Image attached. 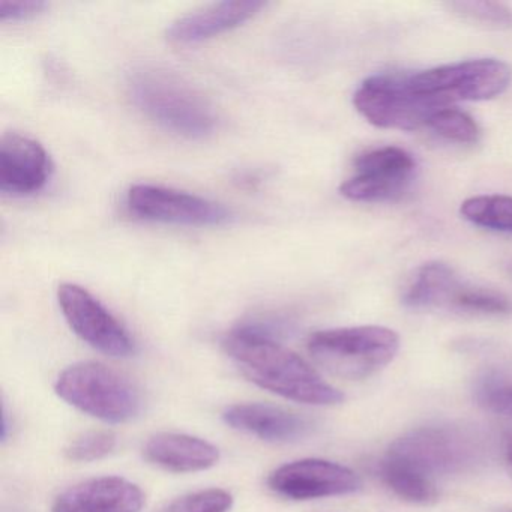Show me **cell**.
<instances>
[{
  "mask_svg": "<svg viewBox=\"0 0 512 512\" xmlns=\"http://www.w3.org/2000/svg\"><path fill=\"white\" fill-rule=\"evenodd\" d=\"M356 110L374 127L413 131L427 127L430 119L446 109L413 88L409 76H374L353 95Z\"/></svg>",
  "mask_w": 512,
  "mask_h": 512,
  "instance_id": "cell-6",
  "label": "cell"
},
{
  "mask_svg": "<svg viewBox=\"0 0 512 512\" xmlns=\"http://www.w3.org/2000/svg\"><path fill=\"white\" fill-rule=\"evenodd\" d=\"M49 154L31 137L8 133L0 140V191L8 196L37 193L49 181Z\"/></svg>",
  "mask_w": 512,
  "mask_h": 512,
  "instance_id": "cell-12",
  "label": "cell"
},
{
  "mask_svg": "<svg viewBox=\"0 0 512 512\" xmlns=\"http://www.w3.org/2000/svg\"><path fill=\"white\" fill-rule=\"evenodd\" d=\"M233 497L223 488L194 491L173 500L158 512H229Z\"/></svg>",
  "mask_w": 512,
  "mask_h": 512,
  "instance_id": "cell-23",
  "label": "cell"
},
{
  "mask_svg": "<svg viewBox=\"0 0 512 512\" xmlns=\"http://www.w3.org/2000/svg\"><path fill=\"white\" fill-rule=\"evenodd\" d=\"M379 476L392 493L407 502L427 505L439 497L436 481L391 455L386 454L380 461Z\"/></svg>",
  "mask_w": 512,
  "mask_h": 512,
  "instance_id": "cell-18",
  "label": "cell"
},
{
  "mask_svg": "<svg viewBox=\"0 0 512 512\" xmlns=\"http://www.w3.org/2000/svg\"><path fill=\"white\" fill-rule=\"evenodd\" d=\"M413 88L449 109L458 101H485L508 89L512 71L496 59H475L443 65L409 76Z\"/></svg>",
  "mask_w": 512,
  "mask_h": 512,
  "instance_id": "cell-7",
  "label": "cell"
},
{
  "mask_svg": "<svg viewBox=\"0 0 512 512\" xmlns=\"http://www.w3.org/2000/svg\"><path fill=\"white\" fill-rule=\"evenodd\" d=\"M143 505L139 485L121 476H100L62 491L52 512H140Z\"/></svg>",
  "mask_w": 512,
  "mask_h": 512,
  "instance_id": "cell-13",
  "label": "cell"
},
{
  "mask_svg": "<svg viewBox=\"0 0 512 512\" xmlns=\"http://www.w3.org/2000/svg\"><path fill=\"white\" fill-rule=\"evenodd\" d=\"M266 7L260 0H226L179 17L167 28L173 43L194 44L238 28Z\"/></svg>",
  "mask_w": 512,
  "mask_h": 512,
  "instance_id": "cell-15",
  "label": "cell"
},
{
  "mask_svg": "<svg viewBox=\"0 0 512 512\" xmlns=\"http://www.w3.org/2000/svg\"><path fill=\"white\" fill-rule=\"evenodd\" d=\"M46 2L41 0H0V20H25L46 10Z\"/></svg>",
  "mask_w": 512,
  "mask_h": 512,
  "instance_id": "cell-26",
  "label": "cell"
},
{
  "mask_svg": "<svg viewBox=\"0 0 512 512\" xmlns=\"http://www.w3.org/2000/svg\"><path fill=\"white\" fill-rule=\"evenodd\" d=\"M427 127L451 142L476 143L481 136V130L475 119L455 107L437 112L430 119Z\"/></svg>",
  "mask_w": 512,
  "mask_h": 512,
  "instance_id": "cell-21",
  "label": "cell"
},
{
  "mask_svg": "<svg viewBox=\"0 0 512 512\" xmlns=\"http://www.w3.org/2000/svg\"><path fill=\"white\" fill-rule=\"evenodd\" d=\"M116 434L109 430H92L77 436L65 448V457L74 463H92L115 451Z\"/></svg>",
  "mask_w": 512,
  "mask_h": 512,
  "instance_id": "cell-22",
  "label": "cell"
},
{
  "mask_svg": "<svg viewBox=\"0 0 512 512\" xmlns=\"http://www.w3.org/2000/svg\"><path fill=\"white\" fill-rule=\"evenodd\" d=\"M62 400L107 424H124L142 412V394L124 374L100 362H77L55 383Z\"/></svg>",
  "mask_w": 512,
  "mask_h": 512,
  "instance_id": "cell-4",
  "label": "cell"
},
{
  "mask_svg": "<svg viewBox=\"0 0 512 512\" xmlns=\"http://www.w3.org/2000/svg\"><path fill=\"white\" fill-rule=\"evenodd\" d=\"M460 283L454 269L445 263H427L416 271L404 290L403 302L415 310H446Z\"/></svg>",
  "mask_w": 512,
  "mask_h": 512,
  "instance_id": "cell-17",
  "label": "cell"
},
{
  "mask_svg": "<svg viewBox=\"0 0 512 512\" xmlns=\"http://www.w3.org/2000/svg\"><path fill=\"white\" fill-rule=\"evenodd\" d=\"M308 352L328 373L359 380L385 368L400 350L397 332L385 326H352L314 332Z\"/></svg>",
  "mask_w": 512,
  "mask_h": 512,
  "instance_id": "cell-5",
  "label": "cell"
},
{
  "mask_svg": "<svg viewBox=\"0 0 512 512\" xmlns=\"http://www.w3.org/2000/svg\"><path fill=\"white\" fill-rule=\"evenodd\" d=\"M268 487L289 500H314L346 496L361 490L358 473L343 464L304 458L277 467L268 476Z\"/></svg>",
  "mask_w": 512,
  "mask_h": 512,
  "instance_id": "cell-11",
  "label": "cell"
},
{
  "mask_svg": "<svg viewBox=\"0 0 512 512\" xmlns=\"http://www.w3.org/2000/svg\"><path fill=\"white\" fill-rule=\"evenodd\" d=\"M58 302L74 334L98 352L112 358H128L136 353L130 332L88 290L77 284H61Z\"/></svg>",
  "mask_w": 512,
  "mask_h": 512,
  "instance_id": "cell-8",
  "label": "cell"
},
{
  "mask_svg": "<svg viewBox=\"0 0 512 512\" xmlns=\"http://www.w3.org/2000/svg\"><path fill=\"white\" fill-rule=\"evenodd\" d=\"M448 311L473 316H509L512 299L496 290L461 283L449 302Z\"/></svg>",
  "mask_w": 512,
  "mask_h": 512,
  "instance_id": "cell-19",
  "label": "cell"
},
{
  "mask_svg": "<svg viewBox=\"0 0 512 512\" xmlns=\"http://www.w3.org/2000/svg\"><path fill=\"white\" fill-rule=\"evenodd\" d=\"M506 512H512V511H506Z\"/></svg>",
  "mask_w": 512,
  "mask_h": 512,
  "instance_id": "cell-28",
  "label": "cell"
},
{
  "mask_svg": "<svg viewBox=\"0 0 512 512\" xmlns=\"http://www.w3.org/2000/svg\"><path fill=\"white\" fill-rule=\"evenodd\" d=\"M460 212L476 226L512 232V197L500 194L470 197L461 203Z\"/></svg>",
  "mask_w": 512,
  "mask_h": 512,
  "instance_id": "cell-20",
  "label": "cell"
},
{
  "mask_svg": "<svg viewBox=\"0 0 512 512\" xmlns=\"http://www.w3.org/2000/svg\"><path fill=\"white\" fill-rule=\"evenodd\" d=\"M388 455L436 481L484 464L488 445L481 431L464 425H428L395 440Z\"/></svg>",
  "mask_w": 512,
  "mask_h": 512,
  "instance_id": "cell-3",
  "label": "cell"
},
{
  "mask_svg": "<svg viewBox=\"0 0 512 512\" xmlns=\"http://www.w3.org/2000/svg\"><path fill=\"white\" fill-rule=\"evenodd\" d=\"M479 401L500 415L512 416V385L488 382L479 388Z\"/></svg>",
  "mask_w": 512,
  "mask_h": 512,
  "instance_id": "cell-25",
  "label": "cell"
},
{
  "mask_svg": "<svg viewBox=\"0 0 512 512\" xmlns=\"http://www.w3.org/2000/svg\"><path fill=\"white\" fill-rule=\"evenodd\" d=\"M143 457L167 472L194 473L214 467L220 451L208 440L190 434L158 433L143 446Z\"/></svg>",
  "mask_w": 512,
  "mask_h": 512,
  "instance_id": "cell-16",
  "label": "cell"
},
{
  "mask_svg": "<svg viewBox=\"0 0 512 512\" xmlns=\"http://www.w3.org/2000/svg\"><path fill=\"white\" fill-rule=\"evenodd\" d=\"M506 458H508L509 464L512 466V437L506 442Z\"/></svg>",
  "mask_w": 512,
  "mask_h": 512,
  "instance_id": "cell-27",
  "label": "cell"
},
{
  "mask_svg": "<svg viewBox=\"0 0 512 512\" xmlns=\"http://www.w3.org/2000/svg\"><path fill=\"white\" fill-rule=\"evenodd\" d=\"M356 175L341 184V196L353 202L398 199L412 184L416 164L412 155L395 146L371 149L355 161Z\"/></svg>",
  "mask_w": 512,
  "mask_h": 512,
  "instance_id": "cell-10",
  "label": "cell"
},
{
  "mask_svg": "<svg viewBox=\"0 0 512 512\" xmlns=\"http://www.w3.org/2000/svg\"><path fill=\"white\" fill-rule=\"evenodd\" d=\"M128 88L137 109L164 130L187 139H203L217 128L212 104L170 71L142 68L131 76Z\"/></svg>",
  "mask_w": 512,
  "mask_h": 512,
  "instance_id": "cell-2",
  "label": "cell"
},
{
  "mask_svg": "<svg viewBox=\"0 0 512 512\" xmlns=\"http://www.w3.org/2000/svg\"><path fill=\"white\" fill-rule=\"evenodd\" d=\"M223 349L242 376L272 394L311 406H335L344 401L343 392L326 382L305 359L253 325L229 332Z\"/></svg>",
  "mask_w": 512,
  "mask_h": 512,
  "instance_id": "cell-1",
  "label": "cell"
},
{
  "mask_svg": "<svg viewBox=\"0 0 512 512\" xmlns=\"http://www.w3.org/2000/svg\"><path fill=\"white\" fill-rule=\"evenodd\" d=\"M451 8L461 17L484 23V25L496 26V28L509 26L512 23L511 11L505 5L494 4V2H454Z\"/></svg>",
  "mask_w": 512,
  "mask_h": 512,
  "instance_id": "cell-24",
  "label": "cell"
},
{
  "mask_svg": "<svg viewBox=\"0 0 512 512\" xmlns=\"http://www.w3.org/2000/svg\"><path fill=\"white\" fill-rule=\"evenodd\" d=\"M223 421L233 430L271 443L298 442L313 427L305 416L266 403L233 404L224 410Z\"/></svg>",
  "mask_w": 512,
  "mask_h": 512,
  "instance_id": "cell-14",
  "label": "cell"
},
{
  "mask_svg": "<svg viewBox=\"0 0 512 512\" xmlns=\"http://www.w3.org/2000/svg\"><path fill=\"white\" fill-rule=\"evenodd\" d=\"M127 205L142 220L178 226H221L232 218L220 203L158 185H134L128 191Z\"/></svg>",
  "mask_w": 512,
  "mask_h": 512,
  "instance_id": "cell-9",
  "label": "cell"
}]
</instances>
